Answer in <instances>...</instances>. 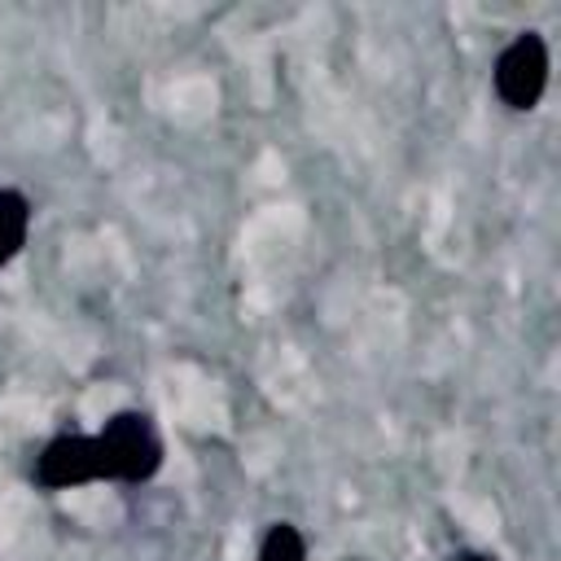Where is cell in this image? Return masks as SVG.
<instances>
[{"mask_svg":"<svg viewBox=\"0 0 561 561\" xmlns=\"http://www.w3.org/2000/svg\"><path fill=\"white\" fill-rule=\"evenodd\" d=\"M26 228H31V206L22 193L0 188V267L26 245Z\"/></svg>","mask_w":561,"mask_h":561,"instance_id":"cell-4","label":"cell"},{"mask_svg":"<svg viewBox=\"0 0 561 561\" xmlns=\"http://www.w3.org/2000/svg\"><path fill=\"white\" fill-rule=\"evenodd\" d=\"M548 88V44L526 31L495 57V92L508 110H535Z\"/></svg>","mask_w":561,"mask_h":561,"instance_id":"cell-2","label":"cell"},{"mask_svg":"<svg viewBox=\"0 0 561 561\" xmlns=\"http://www.w3.org/2000/svg\"><path fill=\"white\" fill-rule=\"evenodd\" d=\"M259 561H307V543H302V535L289 522H280V526H272L263 535Z\"/></svg>","mask_w":561,"mask_h":561,"instance_id":"cell-5","label":"cell"},{"mask_svg":"<svg viewBox=\"0 0 561 561\" xmlns=\"http://www.w3.org/2000/svg\"><path fill=\"white\" fill-rule=\"evenodd\" d=\"M460 561H491V557H482V552H465Z\"/></svg>","mask_w":561,"mask_h":561,"instance_id":"cell-6","label":"cell"},{"mask_svg":"<svg viewBox=\"0 0 561 561\" xmlns=\"http://www.w3.org/2000/svg\"><path fill=\"white\" fill-rule=\"evenodd\" d=\"M101 447V465L105 478H123V482H145L158 473L162 465V443L149 425V416L140 412H118L105 421V430L96 434Z\"/></svg>","mask_w":561,"mask_h":561,"instance_id":"cell-1","label":"cell"},{"mask_svg":"<svg viewBox=\"0 0 561 561\" xmlns=\"http://www.w3.org/2000/svg\"><path fill=\"white\" fill-rule=\"evenodd\" d=\"M35 478L53 491L61 486H79V482H92V478H105V465H101V447H96V434H61L53 438L44 451H39V465H35Z\"/></svg>","mask_w":561,"mask_h":561,"instance_id":"cell-3","label":"cell"}]
</instances>
